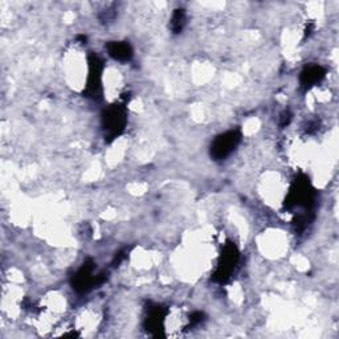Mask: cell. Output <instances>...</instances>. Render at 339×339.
<instances>
[{"label":"cell","mask_w":339,"mask_h":339,"mask_svg":"<svg viewBox=\"0 0 339 339\" xmlns=\"http://www.w3.org/2000/svg\"><path fill=\"white\" fill-rule=\"evenodd\" d=\"M236 141L237 138L235 133H229L224 135V137H221L220 139H217L216 143H215V150L217 151L219 156L228 155L231 153V150L236 145Z\"/></svg>","instance_id":"1"},{"label":"cell","mask_w":339,"mask_h":339,"mask_svg":"<svg viewBox=\"0 0 339 339\" xmlns=\"http://www.w3.org/2000/svg\"><path fill=\"white\" fill-rule=\"evenodd\" d=\"M110 54L111 56H114L115 58H118V60H127V58L131 56V52H130L129 45L117 42V44H114L113 48L110 49Z\"/></svg>","instance_id":"2"}]
</instances>
